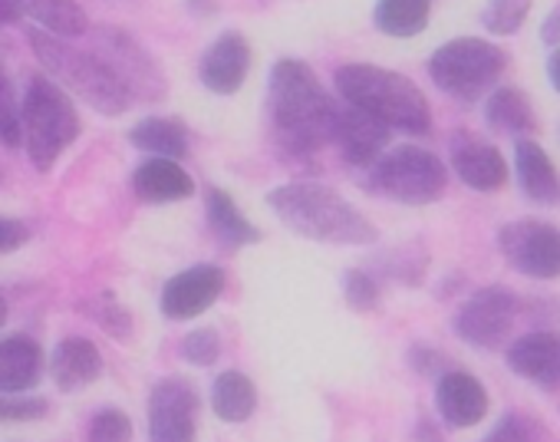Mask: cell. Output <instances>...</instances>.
I'll return each instance as SVG.
<instances>
[{"label": "cell", "mask_w": 560, "mask_h": 442, "mask_svg": "<svg viewBox=\"0 0 560 442\" xmlns=\"http://www.w3.org/2000/svg\"><path fill=\"white\" fill-rule=\"evenodd\" d=\"M21 18V0H0V24H14Z\"/></svg>", "instance_id": "39"}, {"label": "cell", "mask_w": 560, "mask_h": 442, "mask_svg": "<svg viewBox=\"0 0 560 442\" xmlns=\"http://www.w3.org/2000/svg\"><path fill=\"white\" fill-rule=\"evenodd\" d=\"M521 314V298L511 288L491 284V288H478L475 294H468L458 311H455V337L475 350H498Z\"/></svg>", "instance_id": "8"}, {"label": "cell", "mask_w": 560, "mask_h": 442, "mask_svg": "<svg viewBox=\"0 0 560 442\" xmlns=\"http://www.w3.org/2000/svg\"><path fill=\"white\" fill-rule=\"evenodd\" d=\"M409 363H412L422 376H439V373L448 370L445 353H442V350H432V347H412V350H409Z\"/></svg>", "instance_id": "37"}, {"label": "cell", "mask_w": 560, "mask_h": 442, "mask_svg": "<svg viewBox=\"0 0 560 442\" xmlns=\"http://www.w3.org/2000/svg\"><path fill=\"white\" fill-rule=\"evenodd\" d=\"M432 0H376L373 21L386 37L409 40L429 27Z\"/></svg>", "instance_id": "27"}, {"label": "cell", "mask_w": 560, "mask_h": 442, "mask_svg": "<svg viewBox=\"0 0 560 442\" xmlns=\"http://www.w3.org/2000/svg\"><path fill=\"white\" fill-rule=\"evenodd\" d=\"M514 175L527 201L534 205H557L560 201V175L550 155L530 139H514Z\"/></svg>", "instance_id": "18"}, {"label": "cell", "mask_w": 560, "mask_h": 442, "mask_svg": "<svg viewBox=\"0 0 560 442\" xmlns=\"http://www.w3.org/2000/svg\"><path fill=\"white\" fill-rule=\"evenodd\" d=\"M504 70H508V54L498 44L478 37L448 40L429 60L432 83L445 96L462 103H475L485 93H491V86L501 80Z\"/></svg>", "instance_id": "7"}, {"label": "cell", "mask_w": 560, "mask_h": 442, "mask_svg": "<svg viewBox=\"0 0 560 442\" xmlns=\"http://www.w3.org/2000/svg\"><path fill=\"white\" fill-rule=\"evenodd\" d=\"M44 376V350L31 337L0 340V393H27Z\"/></svg>", "instance_id": "21"}, {"label": "cell", "mask_w": 560, "mask_h": 442, "mask_svg": "<svg viewBox=\"0 0 560 442\" xmlns=\"http://www.w3.org/2000/svg\"><path fill=\"white\" fill-rule=\"evenodd\" d=\"M343 294H347V304L353 307V311H376L380 307V281L370 275V271H360V268H353V271H347L343 275Z\"/></svg>", "instance_id": "32"}, {"label": "cell", "mask_w": 560, "mask_h": 442, "mask_svg": "<svg viewBox=\"0 0 560 442\" xmlns=\"http://www.w3.org/2000/svg\"><path fill=\"white\" fill-rule=\"evenodd\" d=\"M198 435V393L182 376H165L149 393V439L152 442H195Z\"/></svg>", "instance_id": "11"}, {"label": "cell", "mask_w": 560, "mask_h": 442, "mask_svg": "<svg viewBox=\"0 0 560 442\" xmlns=\"http://www.w3.org/2000/svg\"><path fill=\"white\" fill-rule=\"evenodd\" d=\"M47 416V399H31L24 393H0V419L4 422H27Z\"/></svg>", "instance_id": "34"}, {"label": "cell", "mask_w": 560, "mask_h": 442, "mask_svg": "<svg viewBox=\"0 0 560 442\" xmlns=\"http://www.w3.org/2000/svg\"><path fill=\"white\" fill-rule=\"evenodd\" d=\"M452 172L475 191H498L508 185V162L504 155L475 132H455L448 142Z\"/></svg>", "instance_id": "14"}, {"label": "cell", "mask_w": 560, "mask_h": 442, "mask_svg": "<svg viewBox=\"0 0 560 442\" xmlns=\"http://www.w3.org/2000/svg\"><path fill=\"white\" fill-rule=\"evenodd\" d=\"M540 40L550 44V47H560V4L550 11V18L540 24Z\"/></svg>", "instance_id": "38"}, {"label": "cell", "mask_w": 560, "mask_h": 442, "mask_svg": "<svg viewBox=\"0 0 560 442\" xmlns=\"http://www.w3.org/2000/svg\"><path fill=\"white\" fill-rule=\"evenodd\" d=\"M0 146H8V149L21 146V103L14 96L4 60H0Z\"/></svg>", "instance_id": "30"}, {"label": "cell", "mask_w": 560, "mask_h": 442, "mask_svg": "<svg viewBox=\"0 0 560 442\" xmlns=\"http://www.w3.org/2000/svg\"><path fill=\"white\" fill-rule=\"evenodd\" d=\"M481 442H547L544 426L527 412H504Z\"/></svg>", "instance_id": "29"}, {"label": "cell", "mask_w": 560, "mask_h": 442, "mask_svg": "<svg viewBox=\"0 0 560 442\" xmlns=\"http://www.w3.org/2000/svg\"><path fill=\"white\" fill-rule=\"evenodd\" d=\"M93 50L116 70V77L129 90L132 103L136 100L152 103V100H162L165 96V77H162V70L155 67L152 54L132 34L116 31V27H103V31H96Z\"/></svg>", "instance_id": "10"}, {"label": "cell", "mask_w": 560, "mask_h": 442, "mask_svg": "<svg viewBox=\"0 0 560 442\" xmlns=\"http://www.w3.org/2000/svg\"><path fill=\"white\" fill-rule=\"evenodd\" d=\"M86 439L90 442H129L132 439V419L122 409H113V406L109 409H100L90 419Z\"/></svg>", "instance_id": "31"}, {"label": "cell", "mask_w": 560, "mask_h": 442, "mask_svg": "<svg viewBox=\"0 0 560 442\" xmlns=\"http://www.w3.org/2000/svg\"><path fill=\"white\" fill-rule=\"evenodd\" d=\"M267 116L277 146L291 155H314L334 136L337 103L304 60H277L270 70Z\"/></svg>", "instance_id": "1"}, {"label": "cell", "mask_w": 560, "mask_h": 442, "mask_svg": "<svg viewBox=\"0 0 560 442\" xmlns=\"http://www.w3.org/2000/svg\"><path fill=\"white\" fill-rule=\"evenodd\" d=\"M182 357L195 367H211L221 357V340L211 327H198L182 340Z\"/></svg>", "instance_id": "33"}, {"label": "cell", "mask_w": 560, "mask_h": 442, "mask_svg": "<svg viewBox=\"0 0 560 442\" xmlns=\"http://www.w3.org/2000/svg\"><path fill=\"white\" fill-rule=\"evenodd\" d=\"M205 211L211 232L228 245V248H247L260 242V232L254 229V221L234 205V198L224 188H208L205 191Z\"/></svg>", "instance_id": "22"}, {"label": "cell", "mask_w": 560, "mask_h": 442, "mask_svg": "<svg viewBox=\"0 0 560 442\" xmlns=\"http://www.w3.org/2000/svg\"><path fill=\"white\" fill-rule=\"evenodd\" d=\"M530 4L534 0H488V8L481 14V24L498 34V37H508V34H517L521 24L527 21L530 14Z\"/></svg>", "instance_id": "28"}, {"label": "cell", "mask_w": 560, "mask_h": 442, "mask_svg": "<svg viewBox=\"0 0 560 442\" xmlns=\"http://www.w3.org/2000/svg\"><path fill=\"white\" fill-rule=\"evenodd\" d=\"M224 291V271L218 265H195L182 275H175L162 288V314L168 321H191L205 314Z\"/></svg>", "instance_id": "15"}, {"label": "cell", "mask_w": 560, "mask_h": 442, "mask_svg": "<svg viewBox=\"0 0 560 442\" xmlns=\"http://www.w3.org/2000/svg\"><path fill=\"white\" fill-rule=\"evenodd\" d=\"M96 317H100L103 330H109L113 337H119V340H126V337H129V314H126L113 298H103V301H100Z\"/></svg>", "instance_id": "35"}, {"label": "cell", "mask_w": 560, "mask_h": 442, "mask_svg": "<svg viewBox=\"0 0 560 442\" xmlns=\"http://www.w3.org/2000/svg\"><path fill=\"white\" fill-rule=\"evenodd\" d=\"M547 77H550V83H553V90L560 93V47L550 54V60H547Z\"/></svg>", "instance_id": "40"}, {"label": "cell", "mask_w": 560, "mask_h": 442, "mask_svg": "<svg viewBox=\"0 0 560 442\" xmlns=\"http://www.w3.org/2000/svg\"><path fill=\"white\" fill-rule=\"evenodd\" d=\"M27 239H31V229L24 225L21 218H4V214H0V255L18 252Z\"/></svg>", "instance_id": "36"}, {"label": "cell", "mask_w": 560, "mask_h": 442, "mask_svg": "<svg viewBox=\"0 0 560 442\" xmlns=\"http://www.w3.org/2000/svg\"><path fill=\"white\" fill-rule=\"evenodd\" d=\"M501 258L530 281L560 278V229L540 218H514L498 232Z\"/></svg>", "instance_id": "9"}, {"label": "cell", "mask_w": 560, "mask_h": 442, "mask_svg": "<svg viewBox=\"0 0 560 442\" xmlns=\"http://www.w3.org/2000/svg\"><path fill=\"white\" fill-rule=\"evenodd\" d=\"M54 380L63 393L86 389L103 373V353L90 337H63L54 350Z\"/></svg>", "instance_id": "20"}, {"label": "cell", "mask_w": 560, "mask_h": 442, "mask_svg": "<svg viewBox=\"0 0 560 442\" xmlns=\"http://www.w3.org/2000/svg\"><path fill=\"white\" fill-rule=\"evenodd\" d=\"M129 139L136 149L159 155V159H182L188 152V129L178 119L168 116H149L129 129Z\"/></svg>", "instance_id": "24"}, {"label": "cell", "mask_w": 560, "mask_h": 442, "mask_svg": "<svg viewBox=\"0 0 560 442\" xmlns=\"http://www.w3.org/2000/svg\"><path fill=\"white\" fill-rule=\"evenodd\" d=\"M504 363L524 383L557 393L560 389V334L557 330H530L514 337L504 347Z\"/></svg>", "instance_id": "12"}, {"label": "cell", "mask_w": 560, "mask_h": 442, "mask_svg": "<svg viewBox=\"0 0 560 442\" xmlns=\"http://www.w3.org/2000/svg\"><path fill=\"white\" fill-rule=\"evenodd\" d=\"M80 136L73 96L50 77H34L21 100V146L40 172H50Z\"/></svg>", "instance_id": "5"}, {"label": "cell", "mask_w": 560, "mask_h": 442, "mask_svg": "<svg viewBox=\"0 0 560 442\" xmlns=\"http://www.w3.org/2000/svg\"><path fill=\"white\" fill-rule=\"evenodd\" d=\"M21 14L34 18L44 34H54V37H83L90 31V21H86V11L77 4V0H21Z\"/></svg>", "instance_id": "25"}, {"label": "cell", "mask_w": 560, "mask_h": 442, "mask_svg": "<svg viewBox=\"0 0 560 442\" xmlns=\"http://www.w3.org/2000/svg\"><path fill=\"white\" fill-rule=\"evenodd\" d=\"M250 73V44L244 34L228 31L221 34L201 57L198 63V77L205 83V90L218 93V96H231L241 90V83Z\"/></svg>", "instance_id": "17"}, {"label": "cell", "mask_w": 560, "mask_h": 442, "mask_svg": "<svg viewBox=\"0 0 560 442\" xmlns=\"http://www.w3.org/2000/svg\"><path fill=\"white\" fill-rule=\"evenodd\" d=\"M34 54L40 63L54 73V83H60L67 93L80 96L86 106H93L103 116H122L132 106L129 90L116 77V70L96 54V50H80L63 37L34 31L31 34Z\"/></svg>", "instance_id": "4"}, {"label": "cell", "mask_w": 560, "mask_h": 442, "mask_svg": "<svg viewBox=\"0 0 560 442\" xmlns=\"http://www.w3.org/2000/svg\"><path fill=\"white\" fill-rule=\"evenodd\" d=\"M337 90L340 100L363 109L376 123H383L389 132H409V136H429L432 132V106L425 93L402 73L383 70L373 63H347L337 70Z\"/></svg>", "instance_id": "3"}, {"label": "cell", "mask_w": 560, "mask_h": 442, "mask_svg": "<svg viewBox=\"0 0 560 442\" xmlns=\"http://www.w3.org/2000/svg\"><path fill=\"white\" fill-rule=\"evenodd\" d=\"M8 324V301H4V294H0V327Z\"/></svg>", "instance_id": "41"}, {"label": "cell", "mask_w": 560, "mask_h": 442, "mask_svg": "<svg viewBox=\"0 0 560 442\" xmlns=\"http://www.w3.org/2000/svg\"><path fill=\"white\" fill-rule=\"evenodd\" d=\"M366 172L370 191L399 205H432L448 188L445 162L422 146L386 149Z\"/></svg>", "instance_id": "6"}, {"label": "cell", "mask_w": 560, "mask_h": 442, "mask_svg": "<svg viewBox=\"0 0 560 442\" xmlns=\"http://www.w3.org/2000/svg\"><path fill=\"white\" fill-rule=\"evenodd\" d=\"M211 406H214V416L224 422L250 419L257 409V389H254L250 376H244L241 370H224L221 376H214Z\"/></svg>", "instance_id": "26"}, {"label": "cell", "mask_w": 560, "mask_h": 442, "mask_svg": "<svg viewBox=\"0 0 560 442\" xmlns=\"http://www.w3.org/2000/svg\"><path fill=\"white\" fill-rule=\"evenodd\" d=\"M270 211L284 225L324 245H373L380 232L337 188L320 182H288L267 195Z\"/></svg>", "instance_id": "2"}, {"label": "cell", "mask_w": 560, "mask_h": 442, "mask_svg": "<svg viewBox=\"0 0 560 442\" xmlns=\"http://www.w3.org/2000/svg\"><path fill=\"white\" fill-rule=\"evenodd\" d=\"M132 188L139 198H145L152 205H172V201H185L195 191V182L175 159L152 155V159L136 165Z\"/></svg>", "instance_id": "19"}, {"label": "cell", "mask_w": 560, "mask_h": 442, "mask_svg": "<svg viewBox=\"0 0 560 442\" xmlns=\"http://www.w3.org/2000/svg\"><path fill=\"white\" fill-rule=\"evenodd\" d=\"M488 409H491V396L475 373L448 367L445 373L435 376V412L445 426L471 429L485 422Z\"/></svg>", "instance_id": "13"}, {"label": "cell", "mask_w": 560, "mask_h": 442, "mask_svg": "<svg viewBox=\"0 0 560 442\" xmlns=\"http://www.w3.org/2000/svg\"><path fill=\"white\" fill-rule=\"evenodd\" d=\"M485 119H488L491 129H498L504 136H514V139H524V136H530L537 129L534 106L524 96V90H517V86L491 90L488 100H485Z\"/></svg>", "instance_id": "23"}, {"label": "cell", "mask_w": 560, "mask_h": 442, "mask_svg": "<svg viewBox=\"0 0 560 442\" xmlns=\"http://www.w3.org/2000/svg\"><path fill=\"white\" fill-rule=\"evenodd\" d=\"M330 142L340 146V155L357 165V168H370L389 146V129L383 123H376L373 116H366L363 109L343 103L337 106L334 116V136Z\"/></svg>", "instance_id": "16"}]
</instances>
